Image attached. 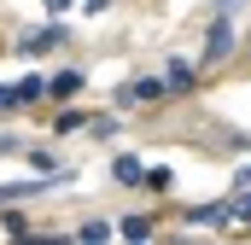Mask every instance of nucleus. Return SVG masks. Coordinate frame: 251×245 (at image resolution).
Here are the masks:
<instances>
[{"instance_id": "nucleus-1", "label": "nucleus", "mask_w": 251, "mask_h": 245, "mask_svg": "<svg viewBox=\"0 0 251 245\" xmlns=\"http://www.w3.org/2000/svg\"><path fill=\"white\" fill-rule=\"evenodd\" d=\"M228 53H234V24H228V12H216V18H210V29H204V59L222 64Z\"/></svg>"}, {"instance_id": "nucleus-2", "label": "nucleus", "mask_w": 251, "mask_h": 245, "mask_svg": "<svg viewBox=\"0 0 251 245\" xmlns=\"http://www.w3.org/2000/svg\"><path fill=\"white\" fill-rule=\"evenodd\" d=\"M187 222H199V228H228V222H234V210H228V204H199Z\"/></svg>"}, {"instance_id": "nucleus-3", "label": "nucleus", "mask_w": 251, "mask_h": 245, "mask_svg": "<svg viewBox=\"0 0 251 245\" xmlns=\"http://www.w3.org/2000/svg\"><path fill=\"white\" fill-rule=\"evenodd\" d=\"M164 88H170V94H187V88H193V70L181 59H170V64H164Z\"/></svg>"}, {"instance_id": "nucleus-4", "label": "nucleus", "mask_w": 251, "mask_h": 245, "mask_svg": "<svg viewBox=\"0 0 251 245\" xmlns=\"http://www.w3.org/2000/svg\"><path fill=\"white\" fill-rule=\"evenodd\" d=\"M41 94H47V82H41V76H24V82H12V99H18V105H35Z\"/></svg>"}, {"instance_id": "nucleus-5", "label": "nucleus", "mask_w": 251, "mask_h": 245, "mask_svg": "<svg viewBox=\"0 0 251 245\" xmlns=\"http://www.w3.org/2000/svg\"><path fill=\"white\" fill-rule=\"evenodd\" d=\"M64 41V29H35V35H24V53H53Z\"/></svg>"}, {"instance_id": "nucleus-6", "label": "nucleus", "mask_w": 251, "mask_h": 245, "mask_svg": "<svg viewBox=\"0 0 251 245\" xmlns=\"http://www.w3.org/2000/svg\"><path fill=\"white\" fill-rule=\"evenodd\" d=\"M111 175H117V187H140V158H117Z\"/></svg>"}, {"instance_id": "nucleus-7", "label": "nucleus", "mask_w": 251, "mask_h": 245, "mask_svg": "<svg viewBox=\"0 0 251 245\" xmlns=\"http://www.w3.org/2000/svg\"><path fill=\"white\" fill-rule=\"evenodd\" d=\"M76 88H82V70H59V76L47 82V94H64V99H70Z\"/></svg>"}, {"instance_id": "nucleus-8", "label": "nucleus", "mask_w": 251, "mask_h": 245, "mask_svg": "<svg viewBox=\"0 0 251 245\" xmlns=\"http://www.w3.org/2000/svg\"><path fill=\"white\" fill-rule=\"evenodd\" d=\"M164 94H170L164 76H140V82H134V99H164Z\"/></svg>"}, {"instance_id": "nucleus-9", "label": "nucleus", "mask_w": 251, "mask_h": 245, "mask_svg": "<svg viewBox=\"0 0 251 245\" xmlns=\"http://www.w3.org/2000/svg\"><path fill=\"white\" fill-rule=\"evenodd\" d=\"M76 240H88V245H105V240H111V222H82V228H76Z\"/></svg>"}, {"instance_id": "nucleus-10", "label": "nucleus", "mask_w": 251, "mask_h": 245, "mask_svg": "<svg viewBox=\"0 0 251 245\" xmlns=\"http://www.w3.org/2000/svg\"><path fill=\"white\" fill-rule=\"evenodd\" d=\"M117 228H123V240H152V222H146V216H128V222H117Z\"/></svg>"}, {"instance_id": "nucleus-11", "label": "nucleus", "mask_w": 251, "mask_h": 245, "mask_svg": "<svg viewBox=\"0 0 251 245\" xmlns=\"http://www.w3.org/2000/svg\"><path fill=\"white\" fill-rule=\"evenodd\" d=\"M228 210H234V222H251V187H240V193L228 198Z\"/></svg>"}, {"instance_id": "nucleus-12", "label": "nucleus", "mask_w": 251, "mask_h": 245, "mask_svg": "<svg viewBox=\"0 0 251 245\" xmlns=\"http://www.w3.org/2000/svg\"><path fill=\"white\" fill-rule=\"evenodd\" d=\"M176 181V175H170V170H140V187H152V193H164V187Z\"/></svg>"}, {"instance_id": "nucleus-13", "label": "nucleus", "mask_w": 251, "mask_h": 245, "mask_svg": "<svg viewBox=\"0 0 251 245\" xmlns=\"http://www.w3.org/2000/svg\"><path fill=\"white\" fill-rule=\"evenodd\" d=\"M88 122H94L88 111H64V117H59V134H76V128H88Z\"/></svg>"}, {"instance_id": "nucleus-14", "label": "nucleus", "mask_w": 251, "mask_h": 245, "mask_svg": "<svg viewBox=\"0 0 251 245\" xmlns=\"http://www.w3.org/2000/svg\"><path fill=\"white\" fill-rule=\"evenodd\" d=\"M240 6H246V0H216V12H240Z\"/></svg>"}, {"instance_id": "nucleus-15", "label": "nucleus", "mask_w": 251, "mask_h": 245, "mask_svg": "<svg viewBox=\"0 0 251 245\" xmlns=\"http://www.w3.org/2000/svg\"><path fill=\"white\" fill-rule=\"evenodd\" d=\"M6 105H18V99H12V88H0V111H6Z\"/></svg>"}, {"instance_id": "nucleus-16", "label": "nucleus", "mask_w": 251, "mask_h": 245, "mask_svg": "<svg viewBox=\"0 0 251 245\" xmlns=\"http://www.w3.org/2000/svg\"><path fill=\"white\" fill-rule=\"evenodd\" d=\"M64 6H70V0H47V12H64Z\"/></svg>"}, {"instance_id": "nucleus-17", "label": "nucleus", "mask_w": 251, "mask_h": 245, "mask_svg": "<svg viewBox=\"0 0 251 245\" xmlns=\"http://www.w3.org/2000/svg\"><path fill=\"white\" fill-rule=\"evenodd\" d=\"M234 181H240V187H251V170H240V175H234Z\"/></svg>"}]
</instances>
